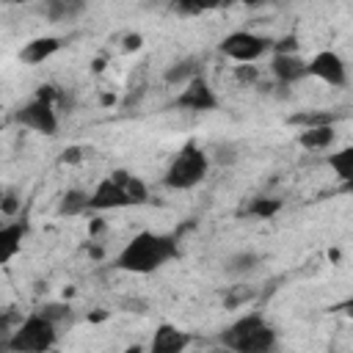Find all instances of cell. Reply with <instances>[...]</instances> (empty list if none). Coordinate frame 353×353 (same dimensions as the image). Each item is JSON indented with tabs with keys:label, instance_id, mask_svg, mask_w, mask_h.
Masks as SVG:
<instances>
[{
	"label": "cell",
	"instance_id": "obj_17",
	"mask_svg": "<svg viewBox=\"0 0 353 353\" xmlns=\"http://www.w3.org/2000/svg\"><path fill=\"white\" fill-rule=\"evenodd\" d=\"M85 212H91V193L80 188H69L58 201V215L72 218V215H85Z\"/></svg>",
	"mask_w": 353,
	"mask_h": 353
},
{
	"label": "cell",
	"instance_id": "obj_28",
	"mask_svg": "<svg viewBox=\"0 0 353 353\" xmlns=\"http://www.w3.org/2000/svg\"><path fill=\"white\" fill-rule=\"evenodd\" d=\"M251 295H254V292H251L248 287H245V290H240V287H237V290H234V295H229V298H226V306H237V303H245Z\"/></svg>",
	"mask_w": 353,
	"mask_h": 353
},
{
	"label": "cell",
	"instance_id": "obj_31",
	"mask_svg": "<svg viewBox=\"0 0 353 353\" xmlns=\"http://www.w3.org/2000/svg\"><path fill=\"white\" fill-rule=\"evenodd\" d=\"M105 229V223H102V218H94V223H91V229H88V234H99Z\"/></svg>",
	"mask_w": 353,
	"mask_h": 353
},
{
	"label": "cell",
	"instance_id": "obj_14",
	"mask_svg": "<svg viewBox=\"0 0 353 353\" xmlns=\"http://www.w3.org/2000/svg\"><path fill=\"white\" fill-rule=\"evenodd\" d=\"M110 179L124 188V193H127V199H130L132 207H141V204L149 201V188H146V182H143L141 176H135L132 171L116 168V171H110Z\"/></svg>",
	"mask_w": 353,
	"mask_h": 353
},
{
	"label": "cell",
	"instance_id": "obj_24",
	"mask_svg": "<svg viewBox=\"0 0 353 353\" xmlns=\"http://www.w3.org/2000/svg\"><path fill=\"white\" fill-rule=\"evenodd\" d=\"M237 157H240V154H237V146H232V143L215 146V163H218V165H232Z\"/></svg>",
	"mask_w": 353,
	"mask_h": 353
},
{
	"label": "cell",
	"instance_id": "obj_10",
	"mask_svg": "<svg viewBox=\"0 0 353 353\" xmlns=\"http://www.w3.org/2000/svg\"><path fill=\"white\" fill-rule=\"evenodd\" d=\"M121 207H132L124 188L116 185L110 176L99 179L97 188L91 190V212H105V210H121Z\"/></svg>",
	"mask_w": 353,
	"mask_h": 353
},
{
	"label": "cell",
	"instance_id": "obj_36",
	"mask_svg": "<svg viewBox=\"0 0 353 353\" xmlns=\"http://www.w3.org/2000/svg\"><path fill=\"white\" fill-rule=\"evenodd\" d=\"M210 353H232V350H229V347H223V345H221V347H215V350H210Z\"/></svg>",
	"mask_w": 353,
	"mask_h": 353
},
{
	"label": "cell",
	"instance_id": "obj_22",
	"mask_svg": "<svg viewBox=\"0 0 353 353\" xmlns=\"http://www.w3.org/2000/svg\"><path fill=\"white\" fill-rule=\"evenodd\" d=\"M36 312H41V314H44L50 323H55L58 328L72 323V306H69V303H58V301H52V303H44V306H39Z\"/></svg>",
	"mask_w": 353,
	"mask_h": 353
},
{
	"label": "cell",
	"instance_id": "obj_7",
	"mask_svg": "<svg viewBox=\"0 0 353 353\" xmlns=\"http://www.w3.org/2000/svg\"><path fill=\"white\" fill-rule=\"evenodd\" d=\"M174 108L188 110V113H207V110H215L218 108V97H215L212 85L207 83V77L199 74L188 85H182V91L174 99Z\"/></svg>",
	"mask_w": 353,
	"mask_h": 353
},
{
	"label": "cell",
	"instance_id": "obj_13",
	"mask_svg": "<svg viewBox=\"0 0 353 353\" xmlns=\"http://www.w3.org/2000/svg\"><path fill=\"white\" fill-rule=\"evenodd\" d=\"M28 234V223L25 221H11L6 226H0V262H11L19 251H22V240Z\"/></svg>",
	"mask_w": 353,
	"mask_h": 353
},
{
	"label": "cell",
	"instance_id": "obj_11",
	"mask_svg": "<svg viewBox=\"0 0 353 353\" xmlns=\"http://www.w3.org/2000/svg\"><path fill=\"white\" fill-rule=\"evenodd\" d=\"M61 47H63V39L61 36H36V39H30V41L22 44L19 61L36 66V63H44L47 58H52Z\"/></svg>",
	"mask_w": 353,
	"mask_h": 353
},
{
	"label": "cell",
	"instance_id": "obj_4",
	"mask_svg": "<svg viewBox=\"0 0 353 353\" xmlns=\"http://www.w3.org/2000/svg\"><path fill=\"white\" fill-rule=\"evenodd\" d=\"M58 342V325L50 323L41 312H30L19 325L11 331L8 339H3V347L8 353H50Z\"/></svg>",
	"mask_w": 353,
	"mask_h": 353
},
{
	"label": "cell",
	"instance_id": "obj_9",
	"mask_svg": "<svg viewBox=\"0 0 353 353\" xmlns=\"http://www.w3.org/2000/svg\"><path fill=\"white\" fill-rule=\"evenodd\" d=\"M190 345V334L176 328L174 323H160L152 334L149 353H185Z\"/></svg>",
	"mask_w": 353,
	"mask_h": 353
},
{
	"label": "cell",
	"instance_id": "obj_18",
	"mask_svg": "<svg viewBox=\"0 0 353 353\" xmlns=\"http://www.w3.org/2000/svg\"><path fill=\"white\" fill-rule=\"evenodd\" d=\"M328 165H331V171L336 174V179H339L342 185L350 182V179H353V143H347V146L331 152V154H328Z\"/></svg>",
	"mask_w": 353,
	"mask_h": 353
},
{
	"label": "cell",
	"instance_id": "obj_6",
	"mask_svg": "<svg viewBox=\"0 0 353 353\" xmlns=\"http://www.w3.org/2000/svg\"><path fill=\"white\" fill-rule=\"evenodd\" d=\"M14 121L25 130H33L39 135H55L58 132V113H55V105L47 102V99H39L33 97L30 102H25L17 113H14Z\"/></svg>",
	"mask_w": 353,
	"mask_h": 353
},
{
	"label": "cell",
	"instance_id": "obj_34",
	"mask_svg": "<svg viewBox=\"0 0 353 353\" xmlns=\"http://www.w3.org/2000/svg\"><path fill=\"white\" fill-rule=\"evenodd\" d=\"M113 102H116L113 94H105V97H102V105H113Z\"/></svg>",
	"mask_w": 353,
	"mask_h": 353
},
{
	"label": "cell",
	"instance_id": "obj_5",
	"mask_svg": "<svg viewBox=\"0 0 353 353\" xmlns=\"http://www.w3.org/2000/svg\"><path fill=\"white\" fill-rule=\"evenodd\" d=\"M218 50H221V55H226L237 66L240 63H256L268 50H273V39L259 36L254 30H232L229 36L221 39Z\"/></svg>",
	"mask_w": 353,
	"mask_h": 353
},
{
	"label": "cell",
	"instance_id": "obj_20",
	"mask_svg": "<svg viewBox=\"0 0 353 353\" xmlns=\"http://www.w3.org/2000/svg\"><path fill=\"white\" fill-rule=\"evenodd\" d=\"M256 265H259V254H254V251H237V254H232V256L223 262V270H226L229 276H245V273H251Z\"/></svg>",
	"mask_w": 353,
	"mask_h": 353
},
{
	"label": "cell",
	"instance_id": "obj_3",
	"mask_svg": "<svg viewBox=\"0 0 353 353\" xmlns=\"http://www.w3.org/2000/svg\"><path fill=\"white\" fill-rule=\"evenodd\" d=\"M207 171H210V154L196 141H188L168 163L163 174V185L171 190H190L207 179Z\"/></svg>",
	"mask_w": 353,
	"mask_h": 353
},
{
	"label": "cell",
	"instance_id": "obj_21",
	"mask_svg": "<svg viewBox=\"0 0 353 353\" xmlns=\"http://www.w3.org/2000/svg\"><path fill=\"white\" fill-rule=\"evenodd\" d=\"M281 210V201L279 199H270V196H254L245 207V215L248 218H259V221H270L276 212Z\"/></svg>",
	"mask_w": 353,
	"mask_h": 353
},
{
	"label": "cell",
	"instance_id": "obj_29",
	"mask_svg": "<svg viewBox=\"0 0 353 353\" xmlns=\"http://www.w3.org/2000/svg\"><path fill=\"white\" fill-rule=\"evenodd\" d=\"M141 44H143L141 33H130V36H124V50H127V52H135V50H141Z\"/></svg>",
	"mask_w": 353,
	"mask_h": 353
},
{
	"label": "cell",
	"instance_id": "obj_16",
	"mask_svg": "<svg viewBox=\"0 0 353 353\" xmlns=\"http://www.w3.org/2000/svg\"><path fill=\"white\" fill-rule=\"evenodd\" d=\"M201 74V61L199 58H182V61H176V63H171L168 69H165V74H163V80L168 83V85H188L193 77H199Z\"/></svg>",
	"mask_w": 353,
	"mask_h": 353
},
{
	"label": "cell",
	"instance_id": "obj_33",
	"mask_svg": "<svg viewBox=\"0 0 353 353\" xmlns=\"http://www.w3.org/2000/svg\"><path fill=\"white\" fill-rule=\"evenodd\" d=\"M339 190H342V193H353V179H350V182H345Z\"/></svg>",
	"mask_w": 353,
	"mask_h": 353
},
{
	"label": "cell",
	"instance_id": "obj_30",
	"mask_svg": "<svg viewBox=\"0 0 353 353\" xmlns=\"http://www.w3.org/2000/svg\"><path fill=\"white\" fill-rule=\"evenodd\" d=\"M334 309H336V312H342V314H347V317H353V295H350L347 301H342V303H336Z\"/></svg>",
	"mask_w": 353,
	"mask_h": 353
},
{
	"label": "cell",
	"instance_id": "obj_19",
	"mask_svg": "<svg viewBox=\"0 0 353 353\" xmlns=\"http://www.w3.org/2000/svg\"><path fill=\"white\" fill-rule=\"evenodd\" d=\"M83 8H85V6L77 3V0H50V3L41 6V14H44L47 19H52V22H63V19L77 17Z\"/></svg>",
	"mask_w": 353,
	"mask_h": 353
},
{
	"label": "cell",
	"instance_id": "obj_1",
	"mask_svg": "<svg viewBox=\"0 0 353 353\" xmlns=\"http://www.w3.org/2000/svg\"><path fill=\"white\" fill-rule=\"evenodd\" d=\"M179 256V243L174 234H160V232H138L116 256V268L124 273H154L171 259Z\"/></svg>",
	"mask_w": 353,
	"mask_h": 353
},
{
	"label": "cell",
	"instance_id": "obj_35",
	"mask_svg": "<svg viewBox=\"0 0 353 353\" xmlns=\"http://www.w3.org/2000/svg\"><path fill=\"white\" fill-rule=\"evenodd\" d=\"M124 353H143V350H141V345H132V347H127Z\"/></svg>",
	"mask_w": 353,
	"mask_h": 353
},
{
	"label": "cell",
	"instance_id": "obj_25",
	"mask_svg": "<svg viewBox=\"0 0 353 353\" xmlns=\"http://www.w3.org/2000/svg\"><path fill=\"white\" fill-rule=\"evenodd\" d=\"M273 50H276V55H295V50H298V39L290 33V36H281L279 41H273Z\"/></svg>",
	"mask_w": 353,
	"mask_h": 353
},
{
	"label": "cell",
	"instance_id": "obj_32",
	"mask_svg": "<svg viewBox=\"0 0 353 353\" xmlns=\"http://www.w3.org/2000/svg\"><path fill=\"white\" fill-rule=\"evenodd\" d=\"M88 254H91L94 259H99V256H102V248H97V245H88Z\"/></svg>",
	"mask_w": 353,
	"mask_h": 353
},
{
	"label": "cell",
	"instance_id": "obj_27",
	"mask_svg": "<svg viewBox=\"0 0 353 353\" xmlns=\"http://www.w3.org/2000/svg\"><path fill=\"white\" fill-rule=\"evenodd\" d=\"M83 160V149L80 146H66L61 152V163H80Z\"/></svg>",
	"mask_w": 353,
	"mask_h": 353
},
{
	"label": "cell",
	"instance_id": "obj_8",
	"mask_svg": "<svg viewBox=\"0 0 353 353\" xmlns=\"http://www.w3.org/2000/svg\"><path fill=\"white\" fill-rule=\"evenodd\" d=\"M306 63H309V77H317L331 88H339L347 83V66L334 50H320Z\"/></svg>",
	"mask_w": 353,
	"mask_h": 353
},
{
	"label": "cell",
	"instance_id": "obj_26",
	"mask_svg": "<svg viewBox=\"0 0 353 353\" xmlns=\"http://www.w3.org/2000/svg\"><path fill=\"white\" fill-rule=\"evenodd\" d=\"M234 77H237L240 83H256L259 72H256L254 63H240V66H234Z\"/></svg>",
	"mask_w": 353,
	"mask_h": 353
},
{
	"label": "cell",
	"instance_id": "obj_15",
	"mask_svg": "<svg viewBox=\"0 0 353 353\" xmlns=\"http://www.w3.org/2000/svg\"><path fill=\"white\" fill-rule=\"evenodd\" d=\"M336 141V130L334 124H320V127H309L298 132V146L309 149V152H323Z\"/></svg>",
	"mask_w": 353,
	"mask_h": 353
},
{
	"label": "cell",
	"instance_id": "obj_23",
	"mask_svg": "<svg viewBox=\"0 0 353 353\" xmlns=\"http://www.w3.org/2000/svg\"><path fill=\"white\" fill-rule=\"evenodd\" d=\"M19 207H22V199L17 196V190H14V188H6V190H3V199H0V212H3L6 218H14V215L19 212Z\"/></svg>",
	"mask_w": 353,
	"mask_h": 353
},
{
	"label": "cell",
	"instance_id": "obj_2",
	"mask_svg": "<svg viewBox=\"0 0 353 353\" xmlns=\"http://www.w3.org/2000/svg\"><path fill=\"white\" fill-rule=\"evenodd\" d=\"M218 339L232 353H276V347H279L276 328L259 312H248V314L237 317L234 323H229L221 331Z\"/></svg>",
	"mask_w": 353,
	"mask_h": 353
},
{
	"label": "cell",
	"instance_id": "obj_12",
	"mask_svg": "<svg viewBox=\"0 0 353 353\" xmlns=\"http://www.w3.org/2000/svg\"><path fill=\"white\" fill-rule=\"evenodd\" d=\"M270 74L281 83V85H292L303 77H309V63L298 55H273L270 61Z\"/></svg>",
	"mask_w": 353,
	"mask_h": 353
}]
</instances>
